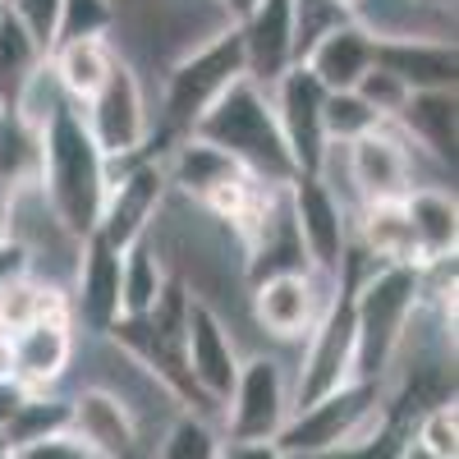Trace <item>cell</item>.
Returning <instances> with one entry per match:
<instances>
[{
    "mask_svg": "<svg viewBox=\"0 0 459 459\" xmlns=\"http://www.w3.org/2000/svg\"><path fill=\"white\" fill-rule=\"evenodd\" d=\"M188 134L212 143L216 152H225V157L235 161L244 175H253L257 184L285 188L299 175L294 161H290V147L281 138L272 97H266V88H257L253 79L230 83Z\"/></svg>",
    "mask_w": 459,
    "mask_h": 459,
    "instance_id": "6da1fadb",
    "label": "cell"
},
{
    "mask_svg": "<svg viewBox=\"0 0 459 459\" xmlns=\"http://www.w3.org/2000/svg\"><path fill=\"white\" fill-rule=\"evenodd\" d=\"M37 188H42L47 207L60 216L69 235L79 239L97 235V216L106 198V157L97 152L74 106H60L42 129V179H37Z\"/></svg>",
    "mask_w": 459,
    "mask_h": 459,
    "instance_id": "7a4b0ae2",
    "label": "cell"
},
{
    "mask_svg": "<svg viewBox=\"0 0 459 459\" xmlns=\"http://www.w3.org/2000/svg\"><path fill=\"white\" fill-rule=\"evenodd\" d=\"M391 432H395V423H391L386 391L350 381V386H340L335 395H322L313 404L294 409L272 446L285 459H322V455H340V450H363V446L391 437Z\"/></svg>",
    "mask_w": 459,
    "mask_h": 459,
    "instance_id": "3957f363",
    "label": "cell"
},
{
    "mask_svg": "<svg viewBox=\"0 0 459 459\" xmlns=\"http://www.w3.org/2000/svg\"><path fill=\"white\" fill-rule=\"evenodd\" d=\"M244 79V47H239V28H225L221 37H212V42L194 47L188 56H179L170 69H166V79L157 88V134H166L170 143L184 138L188 129H194L207 106L230 88V83H239Z\"/></svg>",
    "mask_w": 459,
    "mask_h": 459,
    "instance_id": "277c9868",
    "label": "cell"
},
{
    "mask_svg": "<svg viewBox=\"0 0 459 459\" xmlns=\"http://www.w3.org/2000/svg\"><path fill=\"white\" fill-rule=\"evenodd\" d=\"M290 386H294V368L281 350L244 354L235 386L221 404V423H216L221 437L239 446H272L294 413Z\"/></svg>",
    "mask_w": 459,
    "mask_h": 459,
    "instance_id": "5b68a950",
    "label": "cell"
},
{
    "mask_svg": "<svg viewBox=\"0 0 459 459\" xmlns=\"http://www.w3.org/2000/svg\"><path fill=\"white\" fill-rule=\"evenodd\" d=\"M290 368H294V386H290L294 409L313 404L322 395H335L340 386L354 381V308H350V285L344 281H335V299L326 303L317 326L303 335Z\"/></svg>",
    "mask_w": 459,
    "mask_h": 459,
    "instance_id": "8992f818",
    "label": "cell"
},
{
    "mask_svg": "<svg viewBox=\"0 0 459 459\" xmlns=\"http://www.w3.org/2000/svg\"><path fill=\"white\" fill-rule=\"evenodd\" d=\"M79 120L92 134V143H97V152L106 161H125V157L147 152L152 129H157L152 125V92L143 88V79L120 56H115L101 92L88 106H79Z\"/></svg>",
    "mask_w": 459,
    "mask_h": 459,
    "instance_id": "52a82bcc",
    "label": "cell"
},
{
    "mask_svg": "<svg viewBox=\"0 0 459 459\" xmlns=\"http://www.w3.org/2000/svg\"><path fill=\"white\" fill-rule=\"evenodd\" d=\"M344 179H350L354 194V212L368 203H404L418 184H428V161L400 138L395 125H381L368 138L344 147Z\"/></svg>",
    "mask_w": 459,
    "mask_h": 459,
    "instance_id": "ba28073f",
    "label": "cell"
},
{
    "mask_svg": "<svg viewBox=\"0 0 459 459\" xmlns=\"http://www.w3.org/2000/svg\"><path fill=\"white\" fill-rule=\"evenodd\" d=\"M331 299H335V285L313 272L266 276L248 285V322L253 331L266 335V350H299Z\"/></svg>",
    "mask_w": 459,
    "mask_h": 459,
    "instance_id": "9c48e42d",
    "label": "cell"
},
{
    "mask_svg": "<svg viewBox=\"0 0 459 459\" xmlns=\"http://www.w3.org/2000/svg\"><path fill=\"white\" fill-rule=\"evenodd\" d=\"M285 203H290V221L299 230V244H303L313 276L335 285L344 253H350V212H344V203L317 175H294L285 184Z\"/></svg>",
    "mask_w": 459,
    "mask_h": 459,
    "instance_id": "30bf717a",
    "label": "cell"
},
{
    "mask_svg": "<svg viewBox=\"0 0 459 459\" xmlns=\"http://www.w3.org/2000/svg\"><path fill=\"white\" fill-rule=\"evenodd\" d=\"M266 97H272V110H276V125H281V138L290 147L294 170L299 175H317V166L326 157V129H322L326 88L303 65H294L266 88Z\"/></svg>",
    "mask_w": 459,
    "mask_h": 459,
    "instance_id": "8fae6325",
    "label": "cell"
},
{
    "mask_svg": "<svg viewBox=\"0 0 459 459\" xmlns=\"http://www.w3.org/2000/svg\"><path fill=\"white\" fill-rule=\"evenodd\" d=\"M239 363H244V344L239 335L230 331L212 308L203 303H188V322H184V368H188V381L198 386V395L216 409L221 418V404L230 395L239 377Z\"/></svg>",
    "mask_w": 459,
    "mask_h": 459,
    "instance_id": "7c38bea8",
    "label": "cell"
},
{
    "mask_svg": "<svg viewBox=\"0 0 459 459\" xmlns=\"http://www.w3.org/2000/svg\"><path fill=\"white\" fill-rule=\"evenodd\" d=\"M120 317V253L92 235L69 285V326L79 340H106Z\"/></svg>",
    "mask_w": 459,
    "mask_h": 459,
    "instance_id": "4fadbf2b",
    "label": "cell"
},
{
    "mask_svg": "<svg viewBox=\"0 0 459 459\" xmlns=\"http://www.w3.org/2000/svg\"><path fill=\"white\" fill-rule=\"evenodd\" d=\"M69 437H79L97 459H138L143 450V428L129 413V404H120L101 386H79L69 395Z\"/></svg>",
    "mask_w": 459,
    "mask_h": 459,
    "instance_id": "5bb4252c",
    "label": "cell"
},
{
    "mask_svg": "<svg viewBox=\"0 0 459 459\" xmlns=\"http://www.w3.org/2000/svg\"><path fill=\"white\" fill-rule=\"evenodd\" d=\"M235 28H239V47H244V79H253L257 88H272L285 69H294L290 0H253Z\"/></svg>",
    "mask_w": 459,
    "mask_h": 459,
    "instance_id": "9a60e30c",
    "label": "cell"
},
{
    "mask_svg": "<svg viewBox=\"0 0 459 459\" xmlns=\"http://www.w3.org/2000/svg\"><path fill=\"white\" fill-rule=\"evenodd\" d=\"M455 115H459L455 88H446V92H413L404 101V110L395 115L400 138L446 179H455V138H459L455 134Z\"/></svg>",
    "mask_w": 459,
    "mask_h": 459,
    "instance_id": "2e32d148",
    "label": "cell"
},
{
    "mask_svg": "<svg viewBox=\"0 0 459 459\" xmlns=\"http://www.w3.org/2000/svg\"><path fill=\"white\" fill-rule=\"evenodd\" d=\"M74 354H79V335L69 322H37L14 335V381L28 395L60 391V381L74 368Z\"/></svg>",
    "mask_w": 459,
    "mask_h": 459,
    "instance_id": "e0dca14e",
    "label": "cell"
},
{
    "mask_svg": "<svg viewBox=\"0 0 459 459\" xmlns=\"http://www.w3.org/2000/svg\"><path fill=\"white\" fill-rule=\"evenodd\" d=\"M372 65H381L386 74L409 88V92H446L459 83V51L455 42H377Z\"/></svg>",
    "mask_w": 459,
    "mask_h": 459,
    "instance_id": "ac0fdd59",
    "label": "cell"
},
{
    "mask_svg": "<svg viewBox=\"0 0 459 459\" xmlns=\"http://www.w3.org/2000/svg\"><path fill=\"white\" fill-rule=\"evenodd\" d=\"M350 239L377 266H423L418 262V244H413L404 203H368V207H359L350 216Z\"/></svg>",
    "mask_w": 459,
    "mask_h": 459,
    "instance_id": "d6986e66",
    "label": "cell"
},
{
    "mask_svg": "<svg viewBox=\"0 0 459 459\" xmlns=\"http://www.w3.org/2000/svg\"><path fill=\"white\" fill-rule=\"evenodd\" d=\"M372 51H377L372 32L350 19V23H340L335 32H326L322 42L308 51L303 69H308L326 92H354L359 79L372 69Z\"/></svg>",
    "mask_w": 459,
    "mask_h": 459,
    "instance_id": "ffe728a7",
    "label": "cell"
},
{
    "mask_svg": "<svg viewBox=\"0 0 459 459\" xmlns=\"http://www.w3.org/2000/svg\"><path fill=\"white\" fill-rule=\"evenodd\" d=\"M404 216L418 244V262H441L459 248V203L446 184H418L404 198Z\"/></svg>",
    "mask_w": 459,
    "mask_h": 459,
    "instance_id": "44dd1931",
    "label": "cell"
},
{
    "mask_svg": "<svg viewBox=\"0 0 459 459\" xmlns=\"http://www.w3.org/2000/svg\"><path fill=\"white\" fill-rule=\"evenodd\" d=\"M47 65H51V79L60 83L65 101L79 110L101 92L106 74L115 65V51H110V42H69V47H56L47 56Z\"/></svg>",
    "mask_w": 459,
    "mask_h": 459,
    "instance_id": "7402d4cb",
    "label": "cell"
},
{
    "mask_svg": "<svg viewBox=\"0 0 459 459\" xmlns=\"http://www.w3.org/2000/svg\"><path fill=\"white\" fill-rule=\"evenodd\" d=\"M166 285H170V272H166V257L152 235H143L138 244H129L120 253V308H125V317H147L157 308V299L166 294Z\"/></svg>",
    "mask_w": 459,
    "mask_h": 459,
    "instance_id": "603a6c76",
    "label": "cell"
},
{
    "mask_svg": "<svg viewBox=\"0 0 459 459\" xmlns=\"http://www.w3.org/2000/svg\"><path fill=\"white\" fill-rule=\"evenodd\" d=\"M37 179H42V129L19 120L14 110H0V184L5 194H19Z\"/></svg>",
    "mask_w": 459,
    "mask_h": 459,
    "instance_id": "cb8c5ba5",
    "label": "cell"
},
{
    "mask_svg": "<svg viewBox=\"0 0 459 459\" xmlns=\"http://www.w3.org/2000/svg\"><path fill=\"white\" fill-rule=\"evenodd\" d=\"M42 65H47V51L5 14L0 19V110H10L19 101V92Z\"/></svg>",
    "mask_w": 459,
    "mask_h": 459,
    "instance_id": "d4e9b609",
    "label": "cell"
},
{
    "mask_svg": "<svg viewBox=\"0 0 459 459\" xmlns=\"http://www.w3.org/2000/svg\"><path fill=\"white\" fill-rule=\"evenodd\" d=\"M69 418H74V409H69V395L65 391H42V395H28L23 404H19V413H14V423H10V432L0 437V446H28V441H47V437H65L69 432Z\"/></svg>",
    "mask_w": 459,
    "mask_h": 459,
    "instance_id": "484cf974",
    "label": "cell"
},
{
    "mask_svg": "<svg viewBox=\"0 0 459 459\" xmlns=\"http://www.w3.org/2000/svg\"><path fill=\"white\" fill-rule=\"evenodd\" d=\"M221 428L212 418H198V413H175L170 423L161 428V441H157V455L152 459H216L221 455Z\"/></svg>",
    "mask_w": 459,
    "mask_h": 459,
    "instance_id": "4316f807",
    "label": "cell"
},
{
    "mask_svg": "<svg viewBox=\"0 0 459 459\" xmlns=\"http://www.w3.org/2000/svg\"><path fill=\"white\" fill-rule=\"evenodd\" d=\"M322 129H326V143L331 147H350V143L368 138L372 129H381V120H377V110L359 92H326Z\"/></svg>",
    "mask_w": 459,
    "mask_h": 459,
    "instance_id": "83f0119b",
    "label": "cell"
},
{
    "mask_svg": "<svg viewBox=\"0 0 459 459\" xmlns=\"http://www.w3.org/2000/svg\"><path fill=\"white\" fill-rule=\"evenodd\" d=\"M110 32H115V5H110V0H60L56 47H69V42H110Z\"/></svg>",
    "mask_w": 459,
    "mask_h": 459,
    "instance_id": "f1b7e54d",
    "label": "cell"
},
{
    "mask_svg": "<svg viewBox=\"0 0 459 459\" xmlns=\"http://www.w3.org/2000/svg\"><path fill=\"white\" fill-rule=\"evenodd\" d=\"M290 19H294V65H303L326 32L350 23L354 14H350V5H340V0H290Z\"/></svg>",
    "mask_w": 459,
    "mask_h": 459,
    "instance_id": "f546056e",
    "label": "cell"
},
{
    "mask_svg": "<svg viewBox=\"0 0 459 459\" xmlns=\"http://www.w3.org/2000/svg\"><path fill=\"white\" fill-rule=\"evenodd\" d=\"M409 437L437 459H459V409H455V400H441V404L423 409L413 418Z\"/></svg>",
    "mask_w": 459,
    "mask_h": 459,
    "instance_id": "4dcf8cb0",
    "label": "cell"
},
{
    "mask_svg": "<svg viewBox=\"0 0 459 459\" xmlns=\"http://www.w3.org/2000/svg\"><path fill=\"white\" fill-rule=\"evenodd\" d=\"M372 110H377V120L381 125H395V115L404 110V101L413 97L400 79H395V74H386V69H381V65H372L368 74H363V79H359V88H354Z\"/></svg>",
    "mask_w": 459,
    "mask_h": 459,
    "instance_id": "1f68e13d",
    "label": "cell"
},
{
    "mask_svg": "<svg viewBox=\"0 0 459 459\" xmlns=\"http://www.w3.org/2000/svg\"><path fill=\"white\" fill-rule=\"evenodd\" d=\"M5 14L51 56V47H56V23H60V0H5Z\"/></svg>",
    "mask_w": 459,
    "mask_h": 459,
    "instance_id": "d6a6232c",
    "label": "cell"
},
{
    "mask_svg": "<svg viewBox=\"0 0 459 459\" xmlns=\"http://www.w3.org/2000/svg\"><path fill=\"white\" fill-rule=\"evenodd\" d=\"M5 459H97L79 437H47V441H28V446H10Z\"/></svg>",
    "mask_w": 459,
    "mask_h": 459,
    "instance_id": "836d02e7",
    "label": "cell"
},
{
    "mask_svg": "<svg viewBox=\"0 0 459 459\" xmlns=\"http://www.w3.org/2000/svg\"><path fill=\"white\" fill-rule=\"evenodd\" d=\"M23 400H28V391L19 386L14 377L0 381V437L10 432V423H14V413H19V404H23Z\"/></svg>",
    "mask_w": 459,
    "mask_h": 459,
    "instance_id": "e575fe53",
    "label": "cell"
},
{
    "mask_svg": "<svg viewBox=\"0 0 459 459\" xmlns=\"http://www.w3.org/2000/svg\"><path fill=\"white\" fill-rule=\"evenodd\" d=\"M216 459H285L276 446H239V441H221Z\"/></svg>",
    "mask_w": 459,
    "mask_h": 459,
    "instance_id": "d590c367",
    "label": "cell"
},
{
    "mask_svg": "<svg viewBox=\"0 0 459 459\" xmlns=\"http://www.w3.org/2000/svg\"><path fill=\"white\" fill-rule=\"evenodd\" d=\"M14 244V230H10V203L5 207H0V253H5Z\"/></svg>",
    "mask_w": 459,
    "mask_h": 459,
    "instance_id": "8d00e7d4",
    "label": "cell"
},
{
    "mask_svg": "<svg viewBox=\"0 0 459 459\" xmlns=\"http://www.w3.org/2000/svg\"><path fill=\"white\" fill-rule=\"evenodd\" d=\"M423 5H441V10H455V0H423Z\"/></svg>",
    "mask_w": 459,
    "mask_h": 459,
    "instance_id": "74e56055",
    "label": "cell"
},
{
    "mask_svg": "<svg viewBox=\"0 0 459 459\" xmlns=\"http://www.w3.org/2000/svg\"><path fill=\"white\" fill-rule=\"evenodd\" d=\"M10 203V194H5V184H0V207H5Z\"/></svg>",
    "mask_w": 459,
    "mask_h": 459,
    "instance_id": "f35d334b",
    "label": "cell"
},
{
    "mask_svg": "<svg viewBox=\"0 0 459 459\" xmlns=\"http://www.w3.org/2000/svg\"><path fill=\"white\" fill-rule=\"evenodd\" d=\"M0 19H5V0H0Z\"/></svg>",
    "mask_w": 459,
    "mask_h": 459,
    "instance_id": "ab89813d",
    "label": "cell"
}]
</instances>
